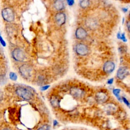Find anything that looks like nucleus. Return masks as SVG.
<instances>
[{
    "mask_svg": "<svg viewBox=\"0 0 130 130\" xmlns=\"http://www.w3.org/2000/svg\"><path fill=\"white\" fill-rule=\"evenodd\" d=\"M120 39H121L122 40H123L124 42H125L126 41V39H125V36H124V34H122V35H120Z\"/></svg>",
    "mask_w": 130,
    "mask_h": 130,
    "instance_id": "obj_18",
    "label": "nucleus"
},
{
    "mask_svg": "<svg viewBox=\"0 0 130 130\" xmlns=\"http://www.w3.org/2000/svg\"><path fill=\"white\" fill-rule=\"evenodd\" d=\"M122 99H123V102L125 103V104L126 105H127L128 106H129V102L127 101V100L125 98H122Z\"/></svg>",
    "mask_w": 130,
    "mask_h": 130,
    "instance_id": "obj_20",
    "label": "nucleus"
},
{
    "mask_svg": "<svg viewBox=\"0 0 130 130\" xmlns=\"http://www.w3.org/2000/svg\"><path fill=\"white\" fill-rule=\"evenodd\" d=\"M16 92L19 96L26 100H30L32 97V92L29 90L24 87H18Z\"/></svg>",
    "mask_w": 130,
    "mask_h": 130,
    "instance_id": "obj_1",
    "label": "nucleus"
},
{
    "mask_svg": "<svg viewBox=\"0 0 130 130\" xmlns=\"http://www.w3.org/2000/svg\"><path fill=\"white\" fill-rule=\"evenodd\" d=\"M113 78L110 79V80H108V84H112V83H113Z\"/></svg>",
    "mask_w": 130,
    "mask_h": 130,
    "instance_id": "obj_22",
    "label": "nucleus"
},
{
    "mask_svg": "<svg viewBox=\"0 0 130 130\" xmlns=\"http://www.w3.org/2000/svg\"><path fill=\"white\" fill-rule=\"evenodd\" d=\"M38 130H50V127L47 125H44L39 128Z\"/></svg>",
    "mask_w": 130,
    "mask_h": 130,
    "instance_id": "obj_17",
    "label": "nucleus"
},
{
    "mask_svg": "<svg viewBox=\"0 0 130 130\" xmlns=\"http://www.w3.org/2000/svg\"><path fill=\"white\" fill-rule=\"evenodd\" d=\"M86 25L90 29H94L98 26V22L93 19H89L86 22Z\"/></svg>",
    "mask_w": 130,
    "mask_h": 130,
    "instance_id": "obj_12",
    "label": "nucleus"
},
{
    "mask_svg": "<svg viewBox=\"0 0 130 130\" xmlns=\"http://www.w3.org/2000/svg\"><path fill=\"white\" fill-rule=\"evenodd\" d=\"M10 78H11V79H12V80H16L17 79V75H16V74H15L13 72H11L10 73Z\"/></svg>",
    "mask_w": 130,
    "mask_h": 130,
    "instance_id": "obj_16",
    "label": "nucleus"
},
{
    "mask_svg": "<svg viewBox=\"0 0 130 130\" xmlns=\"http://www.w3.org/2000/svg\"><path fill=\"white\" fill-rule=\"evenodd\" d=\"M71 94L75 98H81L84 94V91L77 87H73L70 90Z\"/></svg>",
    "mask_w": 130,
    "mask_h": 130,
    "instance_id": "obj_6",
    "label": "nucleus"
},
{
    "mask_svg": "<svg viewBox=\"0 0 130 130\" xmlns=\"http://www.w3.org/2000/svg\"><path fill=\"white\" fill-rule=\"evenodd\" d=\"M123 10L124 11V12H125V11H127V9H123Z\"/></svg>",
    "mask_w": 130,
    "mask_h": 130,
    "instance_id": "obj_27",
    "label": "nucleus"
},
{
    "mask_svg": "<svg viewBox=\"0 0 130 130\" xmlns=\"http://www.w3.org/2000/svg\"><path fill=\"white\" fill-rule=\"evenodd\" d=\"M3 130H11V129H9V128H5V129H4Z\"/></svg>",
    "mask_w": 130,
    "mask_h": 130,
    "instance_id": "obj_26",
    "label": "nucleus"
},
{
    "mask_svg": "<svg viewBox=\"0 0 130 130\" xmlns=\"http://www.w3.org/2000/svg\"><path fill=\"white\" fill-rule=\"evenodd\" d=\"M2 14L4 19L7 21L10 22L14 20V14L13 11L10 8L4 9L2 11Z\"/></svg>",
    "mask_w": 130,
    "mask_h": 130,
    "instance_id": "obj_2",
    "label": "nucleus"
},
{
    "mask_svg": "<svg viewBox=\"0 0 130 130\" xmlns=\"http://www.w3.org/2000/svg\"><path fill=\"white\" fill-rule=\"evenodd\" d=\"M67 3L70 6H72L74 4V1H72V0H69V1H67Z\"/></svg>",
    "mask_w": 130,
    "mask_h": 130,
    "instance_id": "obj_19",
    "label": "nucleus"
},
{
    "mask_svg": "<svg viewBox=\"0 0 130 130\" xmlns=\"http://www.w3.org/2000/svg\"><path fill=\"white\" fill-rule=\"evenodd\" d=\"M127 28H128V30H129V22H128L127 23Z\"/></svg>",
    "mask_w": 130,
    "mask_h": 130,
    "instance_id": "obj_23",
    "label": "nucleus"
},
{
    "mask_svg": "<svg viewBox=\"0 0 130 130\" xmlns=\"http://www.w3.org/2000/svg\"><path fill=\"white\" fill-rule=\"evenodd\" d=\"M120 91V89H115L113 90V93L114 94V95L117 97V98L120 101L121 100V99H120V97L119 96V92Z\"/></svg>",
    "mask_w": 130,
    "mask_h": 130,
    "instance_id": "obj_15",
    "label": "nucleus"
},
{
    "mask_svg": "<svg viewBox=\"0 0 130 130\" xmlns=\"http://www.w3.org/2000/svg\"><path fill=\"white\" fill-rule=\"evenodd\" d=\"M49 87V86H43L41 88V89H42V90H45L47 89Z\"/></svg>",
    "mask_w": 130,
    "mask_h": 130,
    "instance_id": "obj_21",
    "label": "nucleus"
},
{
    "mask_svg": "<svg viewBox=\"0 0 130 130\" xmlns=\"http://www.w3.org/2000/svg\"><path fill=\"white\" fill-rule=\"evenodd\" d=\"M2 97H3V94L2 93L0 92V101L2 100Z\"/></svg>",
    "mask_w": 130,
    "mask_h": 130,
    "instance_id": "obj_24",
    "label": "nucleus"
},
{
    "mask_svg": "<svg viewBox=\"0 0 130 130\" xmlns=\"http://www.w3.org/2000/svg\"><path fill=\"white\" fill-rule=\"evenodd\" d=\"M54 125H56V124H57V121H55V120H54Z\"/></svg>",
    "mask_w": 130,
    "mask_h": 130,
    "instance_id": "obj_25",
    "label": "nucleus"
},
{
    "mask_svg": "<svg viewBox=\"0 0 130 130\" xmlns=\"http://www.w3.org/2000/svg\"><path fill=\"white\" fill-rule=\"evenodd\" d=\"M76 51L79 55L84 56L88 53V49L85 45L79 43L76 46Z\"/></svg>",
    "mask_w": 130,
    "mask_h": 130,
    "instance_id": "obj_5",
    "label": "nucleus"
},
{
    "mask_svg": "<svg viewBox=\"0 0 130 130\" xmlns=\"http://www.w3.org/2000/svg\"><path fill=\"white\" fill-rule=\"evenodd\" d=\"M55 19L57 24L61 25L63 24L66 22V15L62 12L58 13L55 15Z\"/></svg>",
    "mask_w": 130,
    "mask_h": 130,
    "instance_id": "obj_7",
    "label": "nucleus"
},
{
    "mask_svg": "<svg viewBox=\"0 0 130 130\" xmlns=\"http://www.w3.org/2000/svg\"><path fill=\"white\" fill-rule=\"evenodd\" d=\"M128 73L127 69L124 67H121L119 68L117 72V76L120 79H123L125 78Z\"/></svg>",
    "mask_w": 130,
    "mask_h": 130,
    "instance_id": "obj_9",
    "label": "nucleus"
},
{
    "mask_svg": "<svg viewBox=\"0 0 130 130\" xmlns=\"http://www.w3.org/2000/svg\"><path fill=\"white\" fill-rule=\"evenodd\" d=\"M54 7L57 10H61L64 8V4L62 1H56L54 3Z\"/></svg>",
    "mask_w": 130,
    "mask_h": 130,
    "instance_id": "obj_13",
    "label": "nucleus"
},
{
    "mask_svg": "<svg viewBox=\"0 0 130 130\" xmlns=\"http://www.w3.org/2000/svg\"><path fill=\"white\" fill-rule=\"evenodd\" d=\"M89 5V1L87 0L81 1L80 2V6L82 8H85Z\"/></svg>",
    "mask_w": 130,
    "mask_h": 130,
    "instance_id": "obj_14",
    "label": "nucleus"
},
{
    "mask_svg": "<svg viewBox=\"0 0 130 130\" xmlns=\"http://www.w3.org/2000/svg\"><path fill=\"white\" fill-rule=\"evenodd\" d=\"M75 35L77 38L79 39H83L85 38L87 36V32L84 28L82 27H79L77 29Z\"/></svg>",
    "mask_w": 130,
    "mask_h": 130,
    "instance_id": "obj_10",
    "label": "nucleus"
},
{
    "mask_svg": "<svg viewBox=\"0 0 130 130\" xmlns=\"http://www.w3.org/2000/svg\"><path fill=\"white\" fill-rule=\"evenodd\" d=\"M19 71L24 78H28L31 76V68L28 65L23 64L20 67Z\"/></svg>",
    "mask_w": 130,
    "mask_h": 130,
    "instance_id": "obj_4",
    "label": "nucleus"
},
{
    "mask_svg": "<svg viewBox=\"0 0 130 130\" xmlns=\"http://www.w3.org/2000/svg\"><path fill=\"white\" fill-rule=\"evenodd\" d=\"M12 56L15 60L18 61H22L25 59L24 52L19 48H16L13 51Z\"/></svg>",
    "mask_w": 130,
    "mask_h": 130,
    "instance_id": "obj_3",
    "label": "nucleus"
},
{
    "mask_svg": "<svg viewBox=\"0 0 130 130\" xmlns=\"http://www.w3.org/2000/svg\"><path fill=\"white\" fill-rule=\"evenodd\" d=\"M107 95L106 93L102 92H98L95 96V99L96 101L99 103H103L105 102L107 100Z\"/></svg>",
    "mask_w": 130,
    "mask_h": 130,
    "instance_id": "obj_11",
    "label": "nucleus"
},
{
    "mask_svg": "<svg viewBox=\"0 0 130 130\" xmlns=\"http://www.w3.org/2000/svg\"><path fill=\"white\" fill-rule=\"evenodd\" d=\"M115 68L114 63L111 61H107L104 65L103 69L105 72L107 73H111Z\"/></svg>",
    "mask_w": 130,
    "mask_h": 130,
    "instance_id": "obj_8",
    "label": "nucleus"
}]
</instances>
